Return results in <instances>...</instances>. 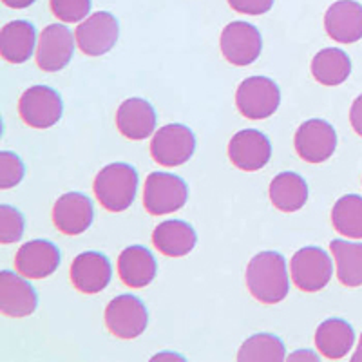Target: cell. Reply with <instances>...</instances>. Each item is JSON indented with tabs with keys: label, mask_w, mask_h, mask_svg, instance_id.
<instances>
[{
	"label": "cell",
	"mask_w": 362,
	"mask_h": 362,
	"mask_svg": "<svg viewBox=\"0 0 362 362\" xmlns=\"http://www.w3.org/2000/svg\"><path fill=\"white\" fill-rule=\"evenodd\" d=\"M247 286L263 305H277L290 292L286 259L279 252H261L247 267Z\"/></svg>",
	"instance_id": "cell-1"
},
{
	"label": "cell",
	"mask_w": 362,
	"mask_h": 362,
	"mask_svg": "<svg viewBox=\"0 0 362 362\" xmlns=\"http://www.w3.org/2000/svg\"><path fill=\"white\" fill-rule=\"evenodd\" d=\"M51 11L64 24L82 22L89 17L90 0H51Z\"/></svg>",
	"instance_id": "cell-30"
},
{
	"label": "cell",
	"mask_w": 362,
	"mask_h": 362,
	"mask_svg": "<svg viewBox=\"0 0 362 362\" xmlns=\"http://www.w3.org/2000/svg\"><path fill=\"white\" fill-rule=\"evenodd\" d=\"M329 250L334 254L339 281L348 288L362 286V243L334 239Z\"/></svg>",
	"instance_id": "cell-26"
},
{
	"label": "cell",
	"mask_w": 362,
	"mask_h": 362,
	"mask_svg": "<svg viewBox=\"0 0 362 362\" xmlns=\"http://www.w3.org/2000/svg\"><path fill=\"white\" fill-rule=\"evenodd\" d=\"M293 145L300 160L306 163H322L334 156L337 148V132L326 119H308L297 129Z\"/></svg>",
	"instance_id": "cell-11"
},
{
	"label": "cell",
	"mask_w": 362,
	"mask_h": 362,
	"mask_svg": "<svg viewBox=\"0 0 362 362\" xmlns=\"http://www.w3.org/2000/svg\"><path fill=\"white\" fill-rule=\"evenodd\" d=\"M241 362H281L286 361V348L277 335L255 334L243 342L238 351Z\"/></svg>",
	"instance_id": "cell-28"
},
{
	"label": "cell",
	"mask_w": 362,
	"mask_h": 362,
	"mask_svg": "<svg viewBox=\"0 0 362 362\" xmlns=\"http://www.w3.org/2000/svg\"><path fill=\"white\" fill-rule=\"evenodd\" d=\"M351 361H354V362H362V334H361V341H358L357 350H355V354L351 355Z\"/></svg>",
	"instance_id": "cell-37"
},
{
	"label": "cell",
	"mask_w": 362,
	"mask_h": 362,
	"mask_svg": "<svg viewBox=\"0 0 362 362\" xmlns=\"http://www.w3.org/2000/svg\"><path fill=\"white\" fill-rule=\"evenodd\" d=\"M73 31L66 24H51L38 37L37 66L45 73H58L69 66L74 53Z\"/></svg>",
	"instance_id": "cell-12"
},
{
	"label": "cell",
	"mask_w": 362,
	"mask_h": 362,
	"mask_svg": "<svg viewBox=\"0 0 362 362\" xmlns=\"http://www.w3.org/2000/svg\"><path fill=\"white\" fill-rule=\"evenodd\" d=\"M228 158L239 170L255 173L263 169L272 158V144L257 129H243L232 136Z\"/></svg>",
	"instance_id": "cell-13"
},
{
	"label": "cell",
	"mask_w": 362,
	"mask_h": 362,
	"mask_svg": "<svg viewBox=\"0 0 362 362\" xmlns=\"http://www.w3.org/2000/svg\"><path fill=\"white\" fill-rule=\"evenodd\" d=\"M312 74L322 86H341L351 74L350 57L346 51L337 47H326L313 57Z\"/></svg>",
	"instance_id": "cell-25"
},
{
	"label": "cell",
	"mask_w": 362,
	"mask_h": 362,
	"mask_svg": "<svg viewBox=\"0 0 362 362\" xmlns=\"http://www.w3.org/2000/svg\"><path fill=\"white\" fill-rule=\"evenodd\" d=\"M2 2L11 9H24L29 8L31 4H35L37 0H2Z\"/></svg>",
	"instance_id": "cell-35"
},
{
	"label": "cell",
	"mask_w": 362,
	"mask_h": 362,
	"mask_svg": "<svg viewBox=\"0 0 362 362\" xmlns=\"http://www.w3.org/2000/svg\"><path fill=\"white\" fill-rule=\"evenodd\" d=\"M198 243V234L192 225L181 219H169L154 228L153 245L167 257H183L190 254Z\"/></svg>",
	"instance_id": "cell-22"
},
{
	"label": "cell",
	"mask_w": 362,
	"mask_h": 362,
	"mask_svg": "<svg viewBox=\"0 0 362 362\" xmlns=\"http://www.w3.org/2000/svg\"><path fill=\"white\" fill-rule=\"evenodd\" d=\"M74 37L82 53L87 57H102L107 54L118 42L119 24L112 13L96 11L86 21L78 22Z\"/></svg>",
	"instance_id": "cell-9"
},
{
	"label": "cell",
	"mask_w": 362,
	"mask_h": 362,
	"mask_svg": "<svg viewBox=\"0 0 362 362\" xmlns=\"http://www.w3.org/2000/svg\"><path fill=\"white\" fill-rule=\"evenodd\" d=\"M156 257L141 245L125 248L118 257V276L131 288H145L156 277Z\"/></svg>",
	"instance_id": "cell-21"
},
{
	"label": "cell",
	"mask_w": 362,
	"mask_h": 362,
	"mask_svg": "<svg viewBox=\"0 0 362 362\" xmlns=\"http://www.w3.org/2000/svg\"><path fill=\"white\" fill-rule=\"evenodd\" d=\"M148 312L136 296H118L105 308V326L115 337L132 341L147 329Z\"/></svg>",
	"instance_id": "cell-8"
},
{
	"label": "cell",
	"mask_w": 362,
	"mask_h": 362,
	"mask_svg": "<svg viewBox=\"0 0 362 362\" xmlns=\"http://www.w3.org/2000/svg\"><path fill=\"white\" fill-rule=\"evenodd\" d=\"M138 173L129 163H111L95 177L93 189L100 205L109 212H124L132 205L138 192Z\"/></svg>",
	"instance_id": "cell-2"
},
{
	"label": "cell",
	"mask_w": 362,
	"mask_h": 362,
	"mask_svg": "<svg viewBox=\"0 0 362 362\" xmlns=\"http://www.w3.org/2000/svg\"><path fill=\"white\" fill-rule=\"evenodd\" d=\"M221 53L228 64L245 67L254 64L263 51V38L259 29L248 22H232L221 33Z\"/></svg>",
	"instance_id": "cell-10"
},
{
	"label": "cell",
	"mask_w": 362,
	"mask_h": 362,
	"mask_svg": "<svg viewBox=\"0 0 362 362\" xmlns=\"http://www.w3.org/2000/svg\"><path fill=\"white\" fill-rule=\"evenodd\" d=\"M156 111L147 100L129 98L116 111V127L127 140L140 141L148 138L156 129Z\"/></svg>",
	"instance_id": "cell-19"
},
{
	"label": "cell",
	"mask_w": 362,
	"mask_h": 362,
	"mask_svg": "<svg viewBox=\"0 0 362 362\" xmlns=\"http://www.w3.org/2000/svg\"><path fill=\"white\" fill-rule=\"evenodd\" d=\"M286 361H319V357L310 350H297L292 355H288Z\"/></svg>",
	"instance_id": "cell-34"
},
{
	"label": "cell",
	"mask_w": 362,
	"mask_h": 362,
	"mask_svg": "<svg viewBox=\"0 0 362 362\" xmlns=\"http://www.w3.org/2000/svg\"><path fill=\"white\" fill-rule=\"evenodd\" d=\"M95 219L93 202L82 192H67L57 199L53 206V223L66 235H80Z\"/></svg>",
	"instance_id": "cell-17"
},
{
	"label": "cell",
	"mask_w": 362,
	"mask_h": 362,
	"mask_svg": "<svg viewBox=\"0 0 362 362\" xmlns=\"http://www.w3.org/2000/svg\"><path fill=\"white\" fill-rule=\"evenodd\" d=\"M37 45V29L31 22L13 21L0 29V54L9 64L28 62Z\"/></svg>",
	"instance_id": "cell-20"
},
{
	"label": "cell",
	"mask_w": 362,
	"mask_h": 362,
	"mask_svg": "<svg viewBox=\"0 0 362 362\" xmlns=\"http://www.w3.org/2000/svg\"><path fill=\"white\" fill-rule=\"evenodd\" d=\"M270 202L281 212H297L308 202V183L297 173H281L270 183Z\"/></svg>",
	"instance_id": "cell-24"
},
{
	"label": "cell",
	"mask_w": 362,
	"mask_h": 362,
	"mask_svg": "<svg viewBox=\"0 0 362 362\" xmlns=\"http://www.w3.org/2000/svg\"><path fill=\"white\" fill-rule=\"evenodd\" d=\"M18 115L24 124L33 129H49L64 115L62 96L53 87L33 86L24 90L18 102Z\"/></svg>",
	"instance_id": "cell-7"
},
{
	"label": "cell",
	"mask_w": 362,
	"mask_h": 362,
	"mask_svg": "<svg viewBox=\"0 0 362 362\" xmlns=\"http://www.w3.org/2000/svg\"><path fill=\"white\" fill-rule=\"evenodd\" d=\"M60 267V250L47 239H33L18 248L15 268L28 279H44Z\"/></svg>",
	"instance_id": "cell-16"
},
{
	"label": "cell",
	"mask_w": 362,
	"mask_h": 362,
	"mask_svg": "<svg viewBox=\"0 0 362 362\" xmlns=\"http://www.w3.org/2000/svg\"><path fill=\"white\" fill-rule=\"evenodd\" d=\"M274 2L276 0H228L232 9H235L238 13H245V15H254V17L270 11L274 8Z\"/></svg>",
	"instance_id": "cell-32"
},
{
	"label": "cell",
	"mask_w": 362,
	"mask_h": 362,
	"mask_svg": "<svg viewBox=\"0 0 362 362\" xmlns=\"http://www.w3.org/2000/svg\"><path fill=\"white\" fill-rule=\"evenodd\" d=\"M25 219L21 210L11 205H0V243L9 245L22 239Z\"/></svg>",
	"instance_id": "cell-29"
},
{
	"label": "cell",
	"mask_w": 362,
	"mask_h": 362,
	"mask_svg": "<svg viewBox=\"0 0 362 362\" xmlns=\"http://www.w3.org/2000/svg\"><path fill=\"white\" fill-rule=\"evenodd\" d=\"M37 306L38 296L28 277L11 270L0 272V312L21 319L31 315Z\"/></svg>",
	"instance_id": "cell-15"
},
{
	"label": "cell",
	"mask_w": 362,
	"mask_h": 362,
	"mask_svg": "<svg viewBox=\"0 0 362 362\" xmlns=\"http://www.w3.org/2000/svg\"><path fill=\"white\" fill-rule=\"evenodd\" d=\"M281 103V90L267 76H250L239 83L235 90L238 111L248 119H267L276 115Z\"/></svg>",
	"instance_id": "cell-4"
},
{
	"label": "cell",
	"mask_w": 362,
	"mask_h": 362,
	"mask_svg": "<svg viewBox=\"0 0 362 362\" xmlns=\"http://www.w3.org/2000/svg\"><path fill=\"white\" fill-rule=\"evenodd\" d=\"M194 151L196 136L181 124L163 125L151 140V156L161 167H180L192 158Z\"/></svg>",
	"instance_id": "cell-6"
},
{
	"label": "cell",
	"mask_w": 362,
	"mask_h": 362,
	"mask_svg": "<svg viewBox=\"0 0 362 362\" xmlns=\"http://www.w3.org/2000/svg\"><path fill=\"white\" fill-rule=\"evenodd\" d=\"M112 279V264L105 254L82 252L71 264V283L78 292L93 296L107 288Z\"/></svg>",
	"instance_id": "cell-14"
},
{
	"label": "cell",
	"mask_w": 362,
	"mask_h": 362,
	"mask_svg": "<svg viewBox=\"0 0 362 362\" xmlns=\"http://www.w3.org/2000/svg\"><path fill=\"white\" fill-rule=\"evenodd\" d=\"M189 199V187L170 173H151L145 180L144 205L151 216H163L183 209Z\"/></svg>",
	"instance_id": "cell-3"
},
{
	"label": "cell",
	"mask_w": 362,
	"mask_h": 362,
	"mask_svg": "<svg viewBox=\"0 0 362 362\" xmlns=\"http://www.w3.org/2000/svg\"><path fill=\"white\" fill-rule=\"evenodd\" d=\"M25 174V165L15 153H0V189L8 190L17 187Z\"/></svg>",
	"instance_id": "cell-31"
},
{
	"label": "cell",
	"mask_w": 362,
	"mask_h": 362,
	"mask_svg": "<svg viewBox=\"0 0 362 362\" xmlns=\"http://www.w3.org/2000/svg\"><path fill=\"white\" fill-rule=\"evenodd\" d=\"M329 38L341 44H354L362 38V4L355 0H337L325 15Z\"/></svg>",
	"instance_id": "cell-18"
},
{
	"label": "cell",
	"mask_w": 362,
	"mask_h": 362,
	"mask_svg": "<svg viewBox=\"0 0 362 362\" xmlns=\"http://www.w3.org/2000/svg\"><path fill=\"white\" fill-rule=\"evenodd\" d=\"M355 342V332L351 325L344 319H326L319 325L315 332V346L319 354L329 361H339L350 354Z\"/></svg>",
	"instance_id": "cell-23"
},
{
	"label": "cell",
	"mask_w": 362,
	"mask_h": 362,
	"mask_svg": "<svg viewBox=\"0 0 362 362\" xmlns=\"http://www.w3.org/2000/svg\"><path fill=\"white\" fill-rule=\"evenodd\" d=\"M350 124L354 131L362 138V95L355 98L350 109Z\"/></svg>",
	"instance_id": "cell-33"
},
{
	"label": "cell",
	"mask_w": 362,
	"mask_h": 362,
	"mask_svg": "<svg viewBox=\"0 0 362 362\" xmlns=\"http://www.w3.org/2000/svg\"><path fill=\"white\" fill-rule=\"evenodd\" d=\"M165 358L167 361H185V358L177 354H158L156 357H153V361H165Z\"/></svg>",
	"instance_id": "cell-36"
},
{
	"label": "cell",
	"mask_w": 362,
	"mask_h": 362,
	"mask_svg": "<svg viewBox=\"0 0 362 362\" xmlns=\"http://www.w3.org/2000/svg\"><path fill=\"white\" fill-rule=\"evenodd\" d=\"M332 225L348 239H362V196L348 194L335 202L332 209Z\"/></svg>",
	"instance_id": "cell-27"
},
{
	"label": "cell",
	"mask_w": 362,
	"mask_h": 362,
	"mask_svg": "<svg viewBox=\"0 0 362 362\" xmlns=\"http://www.w3.org/2000/svg\"><path fill=\"white\" fill-rule=\"evenodd\" d=\"M290 276L300 292H319L326 288L334 276V263L329 254L319 247H305L293 254Z\"/></svg>",
	"instance_id": "cell-5"
}]
</instances>
